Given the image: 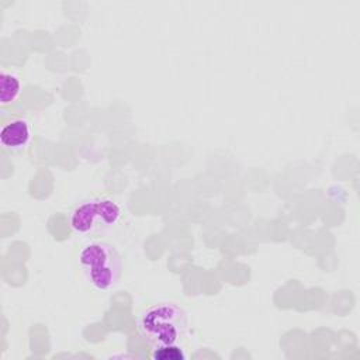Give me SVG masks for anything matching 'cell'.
Wrapping results in <instances>:
<instances>
[{
    "label": "cell",
    "instance_id": "6da1fadb",
    "mask_svg": "<svg viewBox=\"0 0 360 360\" xmlns=\"http://www.w3.org/2000/svg\"><path fill=\"white\" fill-rule=\"evenodd\" d=\"M135 323L142 339L152 347L180 345L188 330L186 311L172 301H159L143 308Z\"/></svg>",
    "mask_w": 360,
    "mask_h": 360
},
{
    "label": "cell",
    "instance_id": "7a4b0ae2",
    "mask_svg": "<svg viewBox=\"0 0 360 360\" xmlns=\"http://www.w3.org/2000/svg\"><path fill=\"white\" fill-rule=\"evenodd\" d=\"M77 262L86 280L98 291L115 287L121 278V255L108 242L90 240L84 243L79 250Z\"/></svg>",
    "mask_w": 360,
    "mask_h": 360
},
{
    "label": "cell",
    "instance_id": "3957f363",
    "mask_svg": "<svg viewBox=\"0 0 360 360\" xmlns=\"http://www.w3.org/2000/svg\"><path fill=\"white\" fill-rule=\"evenodd\" d=\"M122 217L121 205L108 197H93L73 207L70 228L79 235H94L111 229Z\"/></svg>",
    "mask_w": 360,
    "mask_h": 360
},
{
    "label": "cell",
    "instance_id": "277c9868",
    "mask_svg": "<svg viewBox=\"0 0 360 360\" xmlns=\"http://www.w3.org/2000/svg\"><path fill=\"white\" fill-rule=\"evenodd\" d=\"M32 138L31 124L24 118H13L6 122L0 131V143L11 152L24 150Z\"/></svg>",
    "mask_w": 360,
    "mask_h": 360
},
{
    "label": "cell",
    "instance_id": "5b68a950",
    "mask_svg": "<svg viewBox=\"0 0 360 360\" xmlns=\"http://www.w3.org/2000/svg\"><path fill=\"white\" fill-rule=\"evenodd\" d=\"M21 91L20 79L10 72L3 70L0 75V104L7 105L17 100Z\"/></svg>",
    "mask_w": 360,
    "mask_h": 360
},
{
    "label": "cell",
    "instance_id": "8992f818",
    "mask_svg": "<svg viewBox=\"0 0 360 360\" xmlns=\"http://www.w3.org/2000/svg\"><path fill=\"white\" fill-rule=\"evenodd\" d=\"M152 357L155 360H184L186 354L179 345H167L153 347Z\"/></svg>",
    "mask_w": 360,
    "mask_h": 360
}]
</instances>
